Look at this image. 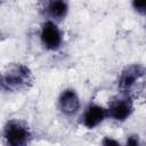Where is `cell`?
<instances>
[{"mask_svg": "<svg viewBox=\"0 0 146 146\" xmlns=\"http://www.w3.org/2000/svg\"><path fill=\"white\" fill-rule=\"evenodd\" d=\"M68 11V5L66 0H48L47 14L56 21L63 19Z\"/></svg>", "mask_w": 146, "mask_h": 146, "instance_id": "obj_8", "label": "cell"}, {"mask_svg": "<svg viewBox=\"0 0 146 146\" xmlns=\"http://www.w3.org/2000/svg\"><path fill=\"white\" fill-rule=\"evenodd\" d=\"M132 113V103L129 97H116L108 104L107 115L115 121H124Z\"/></svg>", "mask_w": 146, "mask_h": 146, "instance_id": "obj_4", "label": "cell"}, {"mask_svg": "<svg viewBox=\"0 0 146 146\" xmlns=\"http://www.w3.org/2000/svg\"><path fill=\"white\" fill-rule=\"evenodd\" d=\"M33 81V76L27 66L23 64L8 65L2 74V88L17 91L29 87Z\"/></svg>", "mask_w": 146, "mask_h": 146, "instance_id": "obj_1", "label": "cell"}, {"mask_svg": "<svg viewBox=\"0 0 146 146\" xmlns=\"http://www.w3.org/2000/svg\"><path fill=\"white\" fill-rule=\"evenodd\" d=\"M3 137L10 146H23L30 140V131L25 124L19 121H8L3 129Z\"/></svg>", "mask_w": 146, "mask_h": 146, "instance_id": "obj_2", "label": "cell"}, {"mask_svg": "<svg viewBox=\"0 0 146 146\" xmlns=\"http://www.w3.org/2000/svg\"><path fill=\"white\" fill-rule=\"evenodd\" d=\"M132 7L140 14H146V0H132Z\"/></svg>", "mask_w": 146, "mask_h": 146, "instance_id": "obj_9", "label": "cell"}, {"mask_svg": "<svg viewBox=\"0 0 146 146\" xmlns=\"http://www.w3.org/2000/svg\"><path fill=\"white\" fill-rule=\"evenodd\" d=\"M127 144L128 145H137L138 144V140L137 139H133V137H130L129 140L127 141Z\"/></svg>", "mask_w": 146, "mask_h": 146, "instance_id": "obj_11", "label": "cell"}, {"mask_svg": "<svg viewBox=\"0 0 146 146\" xmlns=\"http://www.w3.org/2000/svg\"><path fill=\"white\" fill-rule=\"evenodd\" d=\"M58 107L65 115H73L80 107V100L76 92L72 89L64 90L58 98Z\"/></svg>", "mask_w": 146, "mask_h": 146, "instance_id": "obj_7", "label": "cell"}, {"mask_svg": "<svg viewBox=\"0 0 146 146\" xmlns=\"http://www.w3.org/2000/svg\"><path fill=\"white\" fill-rule=\"evenodd\" d=\"M107 115V110L97 104H90L82 115V124L88 129H94L100 124Z\"/></svg>", "mask_w": 146, "mask_h": 146, "instance_id": "obj_6", "label": "cell"}, {"mask_svg": "<svg viewBox=\"0 0 146 146\" xmlns=\"http://www.w3.org/2000/svg\"><path fill=\"white\" fill-rule=\"evenodd\" d=\"M144 73H145L144 67L138 65V64H133V65L127 66L122 71L120 80H119L120 90L122 92H128L133 87V84L144 75Z\"/></svg>", "mask_w": 146, "mask_h": 146, "instance_id": "obj_5", "label": "cell"}, {"mask_svg": "<svg viewBox=\"0 0 146 146\" xmlns=\"http://www.w3.org/2000/svg\"><path fill=\"white\" fill-rule=\"evenodd\" d=\"M40 39L43 47L48 50H57L62 44V33L52 21H47L43 23Z\"/></svg>", "mask_w": 146, "mask_h": 146, "instance_id": "obj_3", "label": "cell"}, {"mask_svg": "<svg viewBox=\"0 0 146 146\" xmlns=\"http://www.w3.org/2000/svg\"><path fill=\"white\" fill-rule=\"evenodd\" d=\"M103 144H104V145H119V143H117L116 140H113V139H111L110 137H106V138L103 140Z\"/></svg>", "mask_w": 146, "mask_h": 146, "instance_id": "obj_10", "label": "cell"}]
</instances>
